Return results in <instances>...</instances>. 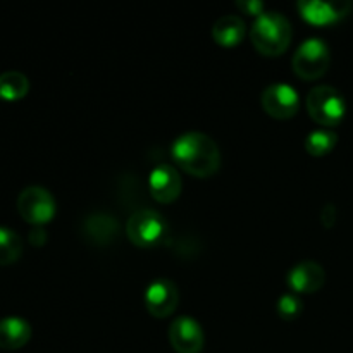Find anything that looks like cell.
<instances>
[{
	"label": "cell",
	"mask_w": 353,
	"mask_h": 353,
	"mask_svg": "<svg viewBox=\"0 0 353 353\" xmlns=\"http://www.w3.org/2000/svg\"><path fill=\"white\" fill-rule=\"evenodd\" d=\"M331 52L321 38H307L293 55V69L302 79H317L327 71Z\"/></svg>",
	"instance_id": "obj_4"
},
{
	"label": "cell",
	"mask_w": 353,
	"mask_h": 353,
	"mask_svg": "<svg viewBox=\"0 0 353 353\" xmlns=\"http://www.w3.org/2000/svg\"><path fill=\"white\" fill-rule=\"evenodd\" d=\"M169 340L178 353H200L203 348V331L190 316H179L169 326Z\"/></svg>",
	"instance_id": "obj_8"
},
{
	"label": "cell",
	"mask_w": 353,
	"mask_h": 353,
	"mask_svg": "<svg viewBox=\"0 0 353 353\" xmlns=\"http://www.w3.org/2000/svg\"><path fill=\"white\" fill-rule=\"evenodd\" d=\"M307 110L316 123L323 126H336L347 110L343 95L330 85H317L307 95Z\"/></svg>",
	"instance_id": "obj_3"
},
{
	"label": "cell",
	"mask_w": 353,
	"mask_h": 353,
	"mask_svg": "<svg viewBox=\"0 0 353 353\" xmlns=\"http://www.w3.org/2000/svg\"><path fill=\"white\" fill-rule=\"evenodd\" d=\"M302 309V300L296 295H293V293H285L278 300V314L283 319H295V317L300 316Z\"/></svg>",
	"instance_id": "obj_19"
},
{
	"label": "cell",
	"mask_w": 353,
	"mask_h": 353,
	"mask_svg": "<svg viewBox=\"0 0 353 353\" xmlns=\"http://www.w3.org/2000/svg\"><path fill=\"white\" fill-rule=\"evenodd\" d=\"M321 221L326 228L333 226L334 221H336V209H334L333 203H327L323 207V212H321Z\"/></svg>",
	"instance_id": "obj_21"
},
{
	"label": "cell",
	"mask_w": 353,
	"mask_h": 353,
	"mask_svg": "<svg viewBox=\"0 0 353 353\" xmlns=\"http://www.w3.org/2000/svg\"><path fill=\"white\" fill-rule=\"evenodd\" d=\"M250 40L261 54L279 55L292 41V24L281 12H262L250 28Z\"/></svg>",
	"instance_id": "obj_2"
},
{
	"label": "cell",
	"mask_w": 353,
	"mask_h": 353,
	"mask_svg": "<svg viewBox=\"0 0 353 353\" xmlns=\"http://www.w3.org/2000/svg\"><path fill=\"white\" fill-rule=\"evenodd\" d=\"M326 281V272L323 265L316 261H302L290 269L286 283L293 292L312 293L323 288Z\"/></svg>",
	"instance_id": "obj_12"
},
{
	"label": "cell",
	"mask_w": 353,
	"mask_h": 353,
	"mask_svg": "<svg viewBox=\"0 0 353 353\" xmlns=\"http://www.w3.org/2000/svg\"><path fill=\"white\" fill-rule=\"evenodd\" d=\"M338 141V134L331 130H316L312 133L307 134L305 138V150L309 152L310 155H316V157H321V155L330 154L334 148Z\"/></svg>",
	"instance_id": "obj_18"
},
{
	"label": "cell",
	"mask_w": 353,
	"mask_h": 353,
	"mask_svg": "<svg viewBox=\"0 0 353 353\" xmlns=\"http://www.w3.org/2000/svg\"><path fill=\"white\" fill-rule=\"evenodd\" d=\"M17 210L24 221L34 226H41L54 217L55 200L43 186H28L19 193Z\"/></svg>",
	"instance_id": "obj_6"
},
{
	"label": "cell",
	"mask_w": 353,
	"mask_h": 353,
	"mask_svg": "<svg viewBox=\"0 0 353 353\" xmlns=\"http://www.w3.org/2000/svg\"><path fill=\"white\" fill-rule=\"evenodd\" d=\"M148 186L157 202L171 203L181 193V176L169 164L155 165L148 176Z\"/></svg>",
	"instance_id": "obj_10"
},
{
	"label": "cell",
	"mask_w": 353,
	"mask_h": 353,
	"mask_svg": "<svg viewBox=\"0 0 353 353\" xmlns=\"http://www.w3.org/2000/svg\"><path fill=\"white\" fill-rule=\"evenodd\" d=\"M172 157L190 174L207 178L221 165V152L216 141L200 131L179 134L172 143Z\"/></svg>",
	"instance_id": "obj_1"
},
{
	"label": "cell",
	"mask_w": 353,
	"mask_h": 353,
	"mask_svg": "<svg viewBox=\"0 0 353 353\" xmlns=\"http://www.w3.org/2000/svg\"><path fill=\"white\" fill-rule=\"evenodd\" d=\"M299 10L303 19L312 24H331L341 19L352 10V2L338 0V2H321V0H300Z\"/></svg>",
	"instance_id": "obj_11"
},
{
	"label": "cell",
	"mask_w": 353,
	"mask_h": 353,
	"mask_svg": "<svg viewBox=\"0 0 353 353\" xmlns=\"http://www.w3.org/2000/svg\"><path fill=\"white\" fill-rule=\"evenodd\" d=\"M261 103L269 116L276 119H288L299 110V93L292 85L286 83H272L262 92Z\"/></svg>",
	"instance_id": "obj_7"
},
{
	"label": "cell",
	"mask_w": 353,
	"mask_h": 353,
	"mask_svg": "<svg viewBox=\"0 0 353 353\" xmlns=\"http://www.w3.org/2000/svg\"><path fill=\"white\" fill-rule=\"evenodd\" d=\"M30 90V81L19 71H7L0 74V99L2 100H19Z\"/></svg>",
	"instance_id": "obj_16"
},
{
	"label": "cell",
	"mask_w": 353,
	"mask_h": 353,
	"mask_svg": "<svg viewBox=\"0 0 353 353\" xmlns=\"http://www.w3.org/2000/svg\"><path fill=\"white\" fill-rule=\"evenodd\" d=\"M245 31H247V28H245L243 19H241L240 16L226 14V16H221L219 19L214 23L212 37L219 45L233 47V45L240 43L241 38L245 37Z\"/></svg>",
	"instance_id": "obj_14"
},
{
	"label": "cell",
	"mask_w": 353,
	"mask_h": 353,
	"mask_svg": "<svg viewBox=\"0 0 353 353\" xmlns=\"http://www.w3.org/2000/svg\"><path fill=\"white\" fill-rule=\"evenodd\" d=\"M236 6L247 14H255V16H261L262 9H264V3L259 0H238Z\"/></svg>",
	"instance_id": "obj_20"
},
{
	"label": "cell",
	"mask_w": 353,
	"mask_h": 353,
	"mask_svg": "<svg viewBox=\"0 0 353 353\" xmlns=\"http://www.w3.org/2000/svg\"><path fill=\"white\" fill-rule=\"evenodd\" d=\"M31 338V326L24 319L16 316L0 319V348L17 350L24 347Z\"/></svg>",
	"instance_id": "obj_13"
},
{
	"label": "cell",
	"mask_w": 353,
	"mask_h": 353,
	"mask_svg": "<svg viewBox=\"0 0 353 353\" xmlns=\"http://www.w3.org/2000/svg\"><path fill=\"white\" fill-rule=\"evenodd\" d=\"M128 238L137 247L150 248L161 243L165 234V221L152 209H140L130 217L126 224Z\"/></svg>",
	"instance_id": "obj_5"
},
{
	"label": "cell",
	"mask_w": 353,
	"mask_h": 353,
	"mask_svg": "<svg viewBox=\"0 0 353 353\" xmlns=\"http://www.w3.org/2000/svg\"><path fill=\"white\" fill-rule=\"evenodd\" d=\"M179 302L178 286L169 279H155L145 292V303L154 317H168Z\"/></svg>",
	"instance_id": "obj_9"
},
{
	"label": "cell",
	"mask_w": 353,
	"mask_h": 353,
	"mask_svg": "<svg viewBox=\"0 0 353 353\" xmlns=\"http://www.w3.org/2000/svg\"><path fill=\"white\" fill-rule=\"evenodd\" d=\"M47 240V233L41 226H34L30 233V243L34 245V247H41Z\"/></svg>",
	"instance_id": "obj_22"
},
{
	"label": "cell",
	"mask_w": 353,
	"mask_h": 353,
	"mask_svg": "<svg viewBox=\"0 0 353 353\" xmlns=\"http://www.w3.org/2000/svg\"><path fill=\"white\" fill-rule=\"evenodd\" d=\"M85 233L97 243H107L117 234V221L109 214L95 212L85 221Z\"/></svg>",
	"instance_id": "obj_15"
},
{
	"label": "cell",
	"mask_w": 353,
	"mask_h": 353,
	"mask_svg": "<svg viewBox=\"0 0 353 353\" xmlns=\"http://www.w3.org/2000/svg\"><path fill=\"white\" fill-rule=\"evenodd\" d=\"M23 254V241L16 231L0 228V265L14 264Z\"/></svg>",
	"instance_id": "obj_17"
}]
</instances>
